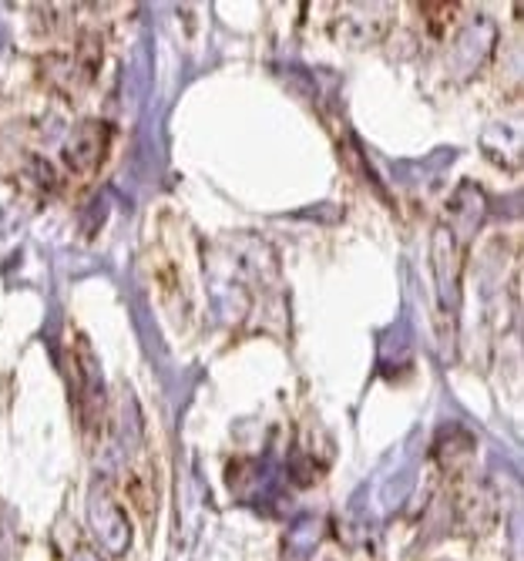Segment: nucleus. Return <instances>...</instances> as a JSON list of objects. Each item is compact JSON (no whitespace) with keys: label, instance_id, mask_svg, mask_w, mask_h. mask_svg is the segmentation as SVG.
<instances>
[{"label":"nucleus","instance_id":"1","mask_svg":"<svg viewBox=\"0 0 524 561\" xmlns=\"http://www.w3.org/2000/svg\"><path fill=\"white\" fill-rule=\"evenodd\" d=\"M88 528L94 535V541L109 551V554H125L132 545V522L125 515V507L118 504V497L104 488L94 484L88 494Z\"/></svg>","mask_w":524,"mask_h":561},{"label":"nucleus","instance_id":"2","mask_svg":"<svg viewBox=\"0 0 524 561\" xmlns=\"http://www.w3.org/2000/svg\"><path fill=\"white\" fill-rule=\"evenodd\" d=\"M390 18H394V8L387 4H343L330 31L346 47H363V44L380 41L390 31Z\"/></svg>","mask_w":524,"mask_h":561},{"label":"nucleus","instance_id":"3","mask_svg":"<svg viewBox=\"0 0 524 561\" xmlns=\"http://www.w3.org/2000/svg\"><path fill=\"white\" fill-rule=\"evenodd\" d=\"M109 148H112V125H104V122H81L68 135L61 156H65V165L71 172L88 175V172H94L104 162Z\"/></svg>","mask_w":524,"mask_h":561},{"label":"nucleus","instance_id":"4","mask_svg":"<svg viewBox=\"0 0 524 561\" xmlns=\"http://www.w3.org/2000/svg\"><path fill=\"white\" fill-rule=\"evenodd\" d=\"M451 512L460 531L467 535H485L494 522H498V497L491 494L488 484L481 481H467L454 501H451Z\"/></svg>","mask_w":524,"mask_h":561},{"label":"nucleus","instance_id":"5","mask_svg":"<svg viewBox=\"0 0 524 561\" xmlns=\"http://www.w3.org/2000/svg\"><path fill=\"white\" fill-rule=\"evenodd\" d=\"M431 256H434V276H437V299L447 310H454L457 299H460V276H464V245L444 229L437 226L434 232V245H431Z\"/></svg>","mask_w":524,"mask_h":561},{"label":"nucleus","instance_id":"6","mask_svg":"<svg viewBox=\"0 0 524 561\" xmlns=\"http://www.w3.org/2000/svg\"><path fill=\"white\" fill-rule=\"evenodd\" d=\"M485 213H488V195L475 185V182H464L451 202H447V219H444V229L464 245L470 236H475L485 222Z\"/></svg>","mask_w":524,"mask_h":561},{"label":"nucleus","instance_id":"7","mask_svg":"<svg viewBox=\"0 0 524 561\" xmlns=\"http://www.w3.org/2000/svg\"><path fill=\"white\" fill-rule=\"evenodd\" d=\"M470 450H475V440H470V434H464L460 427H447L437 444H434V461L447 471V474H457L467 468L470 461Z\"/></svg>","mask_w":524,"mask_h":561},{"label":"nucleus","instance_id":"8","mask_svg":"<svg viewBox=\"0 0 524 561\" xmlns=\"http://www.w3.org/2000/svg\"><path fill=\"white\" fill-rule=\"evenodd\" d=\"M421 14L428 18L431 34H434V37H441V34L451 27V21L460 14V4H421Z\"/></svg>","mask_w":524,"mask_h":561},{"label":"nucleus","instance_id":"9","mask_svg":"<svg viewBox=\"0 0 524 561\" xmlns=\"http://www.w3.org/2000/svg\"><path fill=\"white\" fill-rule=\"evenodd\" d=\"M75 561H101V558H98V554H91V551H78V554H75Z\"/></svg>","mask_w":524,"mask_h":561},{"label":"nucleus","instance_id":"10","mask_svg":"<svg viewBox=\"0 0 524 561\" xmlns=\"http://www.w3.org/2000/svg\"><path fill=\"white\" fill-rule=\"evenodd\" d=\"M320 561H343V558H340V554H333V551H330V554H323V558H320Z\"/></svg>","mask_w":524,"mask_h":561}]
</instances>
